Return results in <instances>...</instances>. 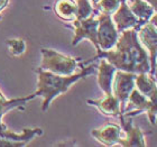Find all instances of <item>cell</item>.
Segmentation results:
<instances>
[{
  "label": "cell",
  "mask_w": 157,
  "mask_h": 147,
  "mask_svg": "<svg viewBox=\"0 0 157 147\" xmlns=\"http://www.w3.org/2000/svg\"><path fill=\"white\" fill-rule=\"evenodd\" d=\"M1 119H2V118H0V131L6 128V126H5V125L2 124V120H1Z\"/></svg>",
  "instance_id": "44dd1931"
},
{
  "label": "cell",
  "mask_w": 157,
  "mask_h": 147,
  "mask_svg": "<svg viewBox=\"0 0 157 147\" xmlns=\"http://www.w3.org/2000/svg\"><path fill=\"white\" fill-rule=\"evenodd\" d=\"M136 73L124 72L118 70L115 72L113 80H112V95L119 100L120 103L121 114L127 103L128 97L131 91L135 89V80H136Z\"/></svg>",
  "instance_id": "8992f818"
},
{
  "label": "cell",
  "mask_w": 157,
  "mask_h": 147,
  "mask_svg": "<svg viewBox=\"0 0 157 147\" xmlns=\"http://www.w3.org/2000/svg\"><path fill=\"white\" fill-rule=\"evenodd\" d=\"M43 130L40 128H26L23 133L17 134L8 130L7 127L0 131V147H21L29 143L33 138L40 136Z\"/></svg>",
  "instance_id": "ba28073f"
},
{
  "label": "cell",
  "mask_w": 157,
  "mask_h": 147,
  "mask_svg": "<svg viewBox=\"0 0 157 147\" xmlns=\"http://www.w3.org/2000/svg\"><path fill=\"white\" fill-rule=\"evenodd\" d=\"M148 21H149L151 24H153V25H154V26L157 28V13L156 14H155V13L153 14V16L149 18V20H148Z\"/></svg>",
  "instance_id": "d6986e66"
},
{
  "label": "cell",
  "mask_w": 157,
  "mask_h": 147,
  "mask_svg": "<svg viewBox=\"0 0 157 147\" xmlns=\"http://www.w3.org/2000/svg\"><path fill=\"white\" fill-rule=\"evenodd\" d=\"M94 71V65H90L82 69L80 72L75 74L73 73L71 75H59L49 71L42 70L40 68L37 69L36 73L38 78H37V91L35 93L37 97L43 98L42 110L46 111L48 109L51 102L57 95L65 93L71 88V85L88 75L93 74Z\"/></svg>",
  "instance_id": "7a4b0ae2"
},
{
  "label": "cell",
  "mask_w": 157,
  "mask_h": 147,
  "mask_svg": "<svg viewBox=\"0 0 157 147\" xmlns=\"http://www.w3.org/2000/svg\"><path fill=\"white\" fill-rule=\"evenodd\" d=\"M54 11L61 19L73 21L76 17V2L73 0H57L54 6Z\"/></svg>",
  "instance_id": "5bb4252c"
},
{
  "label": "cell",
  "mask_w": 157,
  "mask_h": 147,
  "mask_svg": "<svg viewBox=\"0 0 157 147\" xmlns=\"http://www.w3.org/2000/svg\"><path fill=\"white\" fill-rule=\"evenodd\" d=\"M117 71L115 66L105 59H101L98 68V84L105 95H112V80Z\"/></svg>",
  "instance_id": "7c38bea8"
},
{
  "label": "cell",
  "mask_w": 157,
  "mask_h": 147,
  "mask_svg": "<svg viewBox=\"0 0 157 147\" xmlns=\"http://www.w3.org/2000/svg\"><path fill=\"white\" fill-rule=\"evenodd\" d=\"M99 14L98 10H95L94 14L85 18V19H74L73 20V29H74V38H73L72 45L75 46L81 42L83 38H88L95 46L97 52L101 51L98 44V18L97 15Z\"/></svg>",
  "instance_id": "277c9868"
},
{
  "label": "cell",
  "mask_w": 157,
  "mask_h": 147,
  "mask_svg": "<svg viewBox=\"0 0 157 147\" xmlns=\"http://www.w3.org/2000/svg\"><path fill=\"white\" fill-rule=\"evenodd\" d=\"M139 27L121 32L116 45L108 51H99L94 59H105L117 70L131 73H149L151 63L145 48L138 39Z\"/></svg>",
  "instance_id": "6da1fadb"
},
{
  "label": "cell",
  "mask_w": 157,
  "mask_h": 147,
  "mask_svg": "<svg viewBox=\"0 0 157 147\" xmlns=\"http://www.w3.org/2000/svg\"><path fill=\"white\" fill-rule=\"evenodd\" d=\"M8 2H9V0H0V13L6 8Z\"/></svg>",
  "instance_id": "ffe728a7"
},
{
  "label": "cell",
  "mask_w": 157,
  "mask_h": 147,
  "mask_svg": "<svg viewBox=\"0 0 157 147\" xmlns=\"http://www.w3.org/2000/svg\"><path fill=\"white\" fill-rule=\"evenodd\" d=\"M98 25V44L101 51L111 49L116 45L119 37L115 23L112 21L111 15L99 13L97 15Z\"/></svg>",
  "instance_id": "5b68a950"
},
{
  "label": "cell",
  "mask_w": 157,
  "mask_h": 147,
  "mask_svg": "<svg viewBox=\"0 0 157 147\" xmlns=\"http://www.w3.org/2000/svg\"><path fill=\"white\" fill-rule=\"evenodd\" d=\"M128 6L135 16L144 23H147L155 13L153 7L146 0H129Z\"/></svg>",
  "instance_id": "9a60e30c"
},
{
  "label": "cell",
  "mask_w": 157,
  "mask_h": 147,
  "mask_svg": "<svg viewBox=\"0 0 157 147\" xmlns=\"http://www.w3.org/2000/svg\"><path fill=\"white\" fill-rule=\"evenodd\" d=\"M138 39L140 44L146 47L149 52V63H151V75L154 76L157 59V28L149 21L141 25L137 30Z\"/></svg>",
  "instance_id": "52a82bcc"
},
{
  "label": "cell",
  "mask_w": 157,
  "mask_h": 147,
  "mask_svg": "<svg viewBox=\"0 0 157 147\" xmlns=\"http://www.w3.org/2000/svg\"><path fill=\"white\" fill-rule=\"evenodd\" d=\"M91 135L101 144L105 146H112L118 144L120 141L121 128L119 127V125L108 122L98 129H93L91 131Z\"/></svg>",
  "instance_id": "30bf717a"
},
{
  "label": "cell",
  "mask_w": 157,
  "mask_h": 147,
  "mask_svg": "<svg viewBox=\"0 0 157 147\" xmlns=\"http://www.w3.org/2000/svg\"><path fill=\"white\" fill-rule=\"evenodd\" d=\"M155 75H157V65H156V68H155Z\"/></svg>",
  "instance_id": "7402d4cb"
},
{
  "label": "cell",
  "mask_w": 157,
  "mask_h": 147,
  "mask_svg": "<svg viewBox=\"0 0 157 147\" xmlns=\"http://www.w3.org/2000/svg\"><path fill=\"white\" fill-rule=\"evenodd\" d=\"M111 18L112 21L115 23L118 33H121L124 30L129 29V28H134V27H140L141 25L145 24L144 21L138 19L137 17L132 14V11L130 10L129 6H128L127 0H122L121 1L119 8L113 13V16Z\"/></svg>",
  "instance_id": "9c48e42d"
},
{
  "label": "cell",
  "mask_w": 157,
  "mask_h": 147,
  "mask_svg": "<svg viewBox=\"0 0 157 147\" xmlns=\"http://www.w3.org/2000/svg\"><path fill=\"white\" fill-rule=\"evenodd\" d=\"M76 17L75 19H85L95 13L90 0H76Z\"/></svg>",
  "instance_id": "2e32d148"
},
{
  "label": "cell",
  "mask_w": 157,
  "mask_h": 147,
  "mask_svg": "<svg viewBox=\"0 0 157 147\" xmlns=\"http://www.w3.org/2000/svg\"><path fill=\"white\" fill-rule=\"evenodd\" d=\"M120 121L124 130V134H126V137L120 138L118 144L122 145V146H145L144 133L138 127H134L131 124V120H126L122 114H120Z\"/></svg>",
  "instance_id": "8fae6325"
},
{
  "label": "cell",
  "mask_w": 157,
  "mask_h": 147,
  "mask_svg": "<svg viewBox=\"0 0 157 147\" xmlns=\"http://www.w3.org/2000/svg\"><path fill=\"white\" fill-rule=\"evenodd\" d=\"M88 103L95 106L102 114L107 116L116 117V116H120L121 114L119 100L113 95H105V98L99 99V100H88Z\"/></svg>",
  "instance_id": "4fadbf2b"
},
{
  "label": "cell",
  "mask_w": 157,
  "mask_h": 147,
  "mask_svg": "<svg viewBox=\"0 0 157 147\" xmlns=\"http://www.w3.org/2000/svg\"><path fill=\"white\" fill-rule=\"evenodd\" d=\"M121 1L122 0H99L94 5V8L99 13L111 15L119 8Z\"/></svg>",
  "instance_id": "e0dca14e"
},
{
  "label": "cell",
  "mask_w": 157,
  "mask_h": 147,
  "mask_svg": "<svg viewBox=\"0 0 157 147\" xmlns=\"http://www.w3.org/2000/svg\"><path fill=\"white\" fill-rule=\"evenodd\" d=\"M42 64L40 69L49 71L54 74L59 75H71L74 73L80 62L78 59H74L71 56L56 52L54 49L42 48Z\"/></svg>",
  "instance_id": "3957f363"
},
{
  "label": "cell",
  "mask_w": 157,
  "mask_h": 147,
  "mask_svg": "<svg viewBox=\"0 0 157 147\" xmlns=\"http://www.w3.org/2000/svg\"><path fill=\"white\" fill-rule=\"evenodd\" d=\"M7 46H8L10 53L15 56L21 55L26 51V43H25V41L19 38L7 39Z\"/></svg>",
  "instance_id": "ac0fdd59"
}]
</instances>
